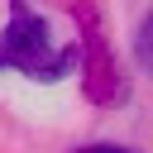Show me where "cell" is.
Returning a JSON list of instances; mask_svg holds the SVG:
<instances>
[{
	"label": "cell",
	"instance_id": "obj_2",
	"mask_svg": "<svg viewBox=\"0 0 153 153\" xmlns=\"http://www.w3.org/2000/svg\"><path fill=\"white\" fill-rule=\"evenodd\" d=\"M139 62H143V72H153V14L139 29Z\"/></svg>",
	"mask_w": 153,
	"mask_h": 153
},
{
	"label": "cell",
	"instance_id": "obj_1",
	"mask_svg": "<svg viewBox=\"0 0 153 153\" xmlns=\"http://www.w3.org/2000/svg\"><path fill=\"white\" fill-rule=\"evenodd\" d=\"M0 67H24L29 76H57V72L67 67V53L53 48L43 19H33V14L24 10V0L14 5V19H10V29L0 33Z\"/></svg>",
	"mask_w": 153,
	"mask_h": 153
},
{
	"label": "cell",
	"instance_id": "obj_3",
	"mask_svg": "<svg viewBox=\"0 0 153 153\" xmlns=\"http://www.w3.org/2000/svg\"><path fill=\"white\" fill-rule=\"evenodd\" d=\"M76 153H129V148H115V143H91V148H76Z\"/></svg>",
	"mask_w": 153,
	"mask_h": 153
}]
</instances>
